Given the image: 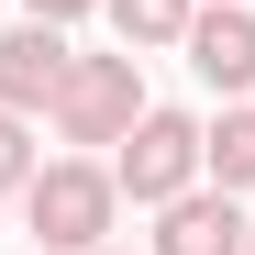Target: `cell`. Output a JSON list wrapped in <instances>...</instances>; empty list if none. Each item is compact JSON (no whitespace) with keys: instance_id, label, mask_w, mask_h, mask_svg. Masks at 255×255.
Returning a JSON list of instances; mask_svg holds the SVG:
<instances>
[{"instance_id":"6da1fadb","label":"cell","mask_w":255,"mask_h":255,"mask_svg":"<svg viewBox=\"0 0 255 255\" xmlns=\"http://www.w3.org/2000/svg\"><path fill=\"white\" fill-rule=\"evenodd\" d=\"M22 222H33L45 255H89V244H111V222H122V189H111L100 155H56V166L22 178Z\"/></svg>"},{"instance_id":"7a4b0ae2","label":"cell","mask_w":255,"mask_h":255,"mask_svg":"<svg viewBox=\"0 0 255 255\" xmlns=\"http://www.w3.org/2000/svg\"><path fill=\"white\" fill-rule=\"evenodd\" d=\"M133 111H144V67H133V45H122V56H67L56 100H45V122H56L67 144H122V133H133Z\"/></svg>"},{"instance_id":"3957f363","label":"cell","mask_w":255,"mask_h":255,"mask_svg":"<svg viewBox=\"0 0 255 255\" xmlns=\"http://www.w3.org/2000/svg\"><path fill=\"white\" fill-rule=\"evenodd\" d=\"M111 189L133 200V211H155V200H178V189H200V122L189 111H133V133L111 144Z\"/></svg>"},{"instance_id":"277c9868","label":"cell","mask_w":255,"mask_h":255,"mask_svg":"<svg viewBox=\"0 0 255 255\" xmlns=\"http://www.w3.org/2000/svg\"><path fill=\"white\" fill-rule=\"evenodd\" d=\"M178 45H189V67H200V89L255 100V11H244V0H200Z\"/></svg>"},{"instance_id":"5b68a950","label":"cell","mask_w":255,"mask_h":255,"mask_svg":"<svg viewBox=\"0 0 255 255\" xmlns=\"http://www.w3.org/2000/svg\"><path fill=\"white\" fill-rule=\"evenodd\" d=\"M244 233H255V222L233 211V189L200 178V189H178V200H155V244H144V255H244Z\"/></svg>"},{"instance_id":"8992f818","label":"cell","mask_w":255,"mask_h":255,"mask_svg":"<svg viewBox=\"0 0 255 255\" xmlns=\"http://www.w3.org/2000/svg\"><path fill=\"white\" fill-rule=\"evenodd\" d=\"M67 78V22H22L0 33V111H45Z\"/></svg>"},{"instance_id":"52a82bcc","label":"cell","mask_w":255,"mask_h":255,"mask_svg":"<svg viewBox=\"0 0 255 255\" xmlns=\"http://www.w3.org/2000/svg\"><path fill=\"white\" fill-rule=\"evenodd\" d=\"M200 178L211 189H255V100H222V122H200Z\"/></svg>"},{"instance_id":"ba28073f","label":"cell","mask_w":255,"mask_h":255,"mask_svg":"<svg viewBox=\"0 0 255 255\" xmlns=\"http://www.w3.org/2000/svg\"><path fill=\"white\" fill-rule=\"evenodd\" d=\"M100 11H111V33H122V45H178V33H189V11H200V0H100Z\"/></svg>"},{"instance_id":"9c48e42d","label":"cell","mask_w":255,"mask_h":255,"mask_svg":"<svg viewBox=\"0 0 255 255\" xmlns=\"http://www.w3.org/2000/svg\"><path fill=\"white\" fill-rule=\"evenodd\" d=\"M33 166H45L33 155V111H0V189H22Z\"/></svg>"},{"instance_id":"30bf717a","label":"cell","mask_w":255,"mask_h":255,"mask_svg":"<svg viewBox=\"0 0 255 255\" xmlns=\"http://www.w3.org/2000/svg\"><path fill=\"white\" fill-rule=\"evenodd\" d=\"M33 22H78V11H100V0H22Z\"/></svg>"},{"instance_id":"8fae6325","label":"cell","mask_w":255,"mask_h":255,"mask_svg":"<svg viewBox=\"0 0 255 255\" xmlns=\"http://www.w3.org/2000/svg\"><path fill=\"white\" fill-rule=\"evenodd\" d=\"M89 255H122V244H89Z\"/></svg>"},{"instance_id":"7c38bea8","label":"cell","mask_w":255,"mask_h":255,"mask_svg":"<svg viewBox=\"0 0 255 255\" xmlns=\"http://www.w3.org/2000/svg\"><path fill=\"white\" fill-rule=\"evenodd\" d=\"M244 255H255V233H244Z\"/></svg>"}]
</instances>
